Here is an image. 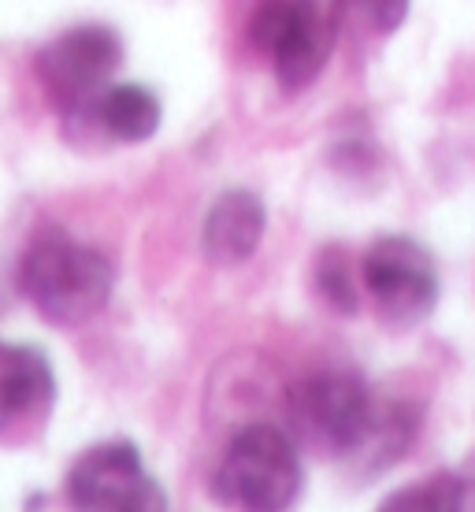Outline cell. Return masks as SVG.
<instances>
[{
    "instance_id": "1",
    "label": "cell",
    "mask_w": 475,
    "mask_h": 512,
    "mask_svg": "<svg viewBox=\"0 0 475 512\" xmlns=\"http://www.w3.org/2000/svg\"><path fill=\"white\" fill-rule=\"evenodd\" d=\"M19 290L45 323L78 327L101 316L116 290L112 260L64 231H41L19 260Z\"/></svg>"
},
{
    "instance_id": "2",
    "label": "cell",
    "mask_w": 475,
    "mask_h": 512,
    "mask_svg": "<svg viewBox=\"0 0 475 512\" xmlns=\"http://www.w3.org/2000/svg\"><path fill=\"white\" fill-rule=\"evenodd\" d=\"M368 383L353 372H316L286 390V423L301 449L327 461H353L375 427Z\"/></svg>"
},
{
    "instance_id": "3",
    "label": "cell",
    "mask_w": 475,
    "mask_h": 512,
    "mask_svg": "<svg viewBox=\"0 0 475 512\" xmlns=\"http://www.w3.org/2000/svg\"><path fill=\"white\" fill-rule=\"evenodd\" d=\"M305 490V468L294 435L271 423H249L231 438L212 475V494L223 505L249 512L290 509Z\"/></svg>"
},
{
    "instance_id": "4",
    "label": "cell",
    "mask_w": 475,
    "mask_h": 512,
    "mask_svg": "<svg viewBox=\"0 0 475 512\" xmlns=\"http://www.w3.org/2000/svg\"><path fill=\"white\" fill-rule=\"evenodd\" d=\"M119 64H123V38L101 23L71 26L34 56L41 90L49 93L56 112L71 127H90L97 101L112 86Z\"/></svg>"
},
{
    "instance_id": "5",
    "label": "cell",
    "mask_w": 475,
    "mask_h": 512,
    "mask_svg": "<svg viewBox=\"0 0 475 512\" xmlns=\"http://www.w3.org/2000/svg\"><path fill=\"white\" fill-rule=\"evenodd\" d=\"M360 282L386 327L409 331L438 305V264L416 238L386 234L360 260Z\"/></svg>"
},
{
    "instance_id": "6",
    "label": "cell",
    "mask_w": 475,
    "mask_h": 512,
    "mask_svg": "<svg viewBox=\"0 0 475 512\" xmlns=\"http://www.w3.org/2000/svg\"><path fill=\"white\" fill-rule=\"evenodd\" d=\"M67 501L75 509H167V494L145 468L142 449L134 442H101L90 446L67 472Z\"/></svg>"
},
{
    "instance_id": "7",
    "label": "cell",
    "mask_w": 475,
    "mask_h": 512,
    "mask_svg": "<svg viewBox=\"0 0 475 512\" xmlns=\"http://www.w3.org/2000/svg\"><path fill=\"white\" fill-rule=\"evenodd\" d=\"M349 0H290V15L275 49L271 67L279 86L290 93L312 86L334 56L342 23H346Z\"/></svg>"
},
{
    "instance_id": "8",
    "label": "cell",
    "mask_w": 475,
    "mask_h": 512,
    "mask_svg": "<svg viewBox=\"0 0 475 512\" xmlns=\"http://www.w3.org/2000/svg\"><path fill=\"white\" fill-rule=\"evenodd\" d=\"M56 405V372L38 346H0V438L41 427Z\"/></svg>"
},
{
    "instance_id": "9",
    "label": "cell",
    "mask_w": 475,
    "mask_h": 512,
    "mask_svg": "<svg viewBox=\"0 0 475 512\" xmlns=\"http://www.w3.org/2000/svg\"><path fill=\"white\" fill-rule=\"evenodd\" d=\"M264 231H268V208L257 193L223 190L205 212L201 245H205V256L212 264L234 268L257 253Z\"/></svg>"
},
{
    "instance_id": "10",
    "label": "cell",
    "mask_w": 475,
    "mask_h": 512,
    "mask_svg": "<svg viewBox=\"0 0 475 512\" xmlns=\"http://www.w3.org/2000/svg\"><path fill=\"white\" fill-rule=\"evenodd\" d=\"M160 123H164V104L142 82L108 86L93 112V127L101 130L104 138L123 141V145L149 141L160 130Z\"/></svg>"
},
{
    "instance_id": "11",
    "label": "cell",
    "mask_w": 475,
    "mask_h": 512,
    "mask_svg": "<svg viewBox=\"0 0 475 512\" xmlns=\"http://www.w3.org/2000/svg\"><path fill=\"white\" fill-rule=\"evenodd\" d=\"M420 431V409H412L405 401H394V405H383L379 416H375V427L364 449H360L353 461H364L368 472H379V468H390L394 461H401L409 453L412 438Z\"/></svg>"
},
{
    "instance_id": "12",
    "label": "cell",
    "mask_w": 475,
    "mask_h": 512,
    "mask_svg": "<svg viewBox=\"0 0 475 512\" xmlns=\"http://www.w3.org/2000/svg\"><path fill=\"white\" fill-rule=\"evenodd\" d=\"M379 509H438V512H453V509H475V479H464V475L453 472H438L427 475V479H416L409 487H398L394 494H386L379 501Z\"/></svg>"
},
{
    "instance_id": "13",
    "label": "cell",
    "mask_w": 475,
    "mask_h": 512,
    "mask_svg": "<svg viewBox=\"0 0 475 512\" xmlns=\"http://www.w3.org/2000/svg\"><path fill=\"white\" fill-rule=\"evenodd\" d=\"M316 290H320L323 305L334 308L338 316H357L360 312V290H357V275H353V264L349 256L331 245L316 256Z\"/></svg>"
},
{
    "instance_id": "14",
    "label": "cell",
    "mask_w": 475,
    "mask_h": 512,
    "mask_svg": "<svg viewBox=\"0 0 475 512\" xmlns=\"http://www.w3.org/2000/svg\"><path fill=\"white\" fill-rule=\"evenodd\" d=\"M286 15H290V0H260L257 4V12L249 19V38L264 56H271V49H275V41L286 26Z\"/></svg>"
},
{
    "instance_id": "15",
    "label": "cell",
    "mask_w": 475,
    "mask_h": 512,
    "mask_svg": "<svg viewBox=\"0 0 475 512\" xmlns=\"http://www.w3.org/2000/svg\"><path fill=\"white\" fill-rule=\"evenodd\" d=\"M412 0H349V8H357L360 19L372 26L375 34H394L405 19H409Z\"/></svg>"
}]
</instances>
